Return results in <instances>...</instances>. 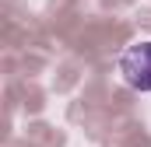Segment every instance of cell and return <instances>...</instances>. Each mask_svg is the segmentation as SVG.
I'll use <instances>...</instances> for the list:
<instances>
[{
    "instance_id": "1",
    "label": "cell",
    "mask_w": 151,
    "mask_h": 147,
    "mask_svg": "<svg viewBox=\"0 0 151 147\" xmlns=\"http://www.w3.org/2000/svg\"><path fill=\"white\" fill-rule=\"evenodd\" d=\"M119 77L134 91H151V42H134L119 53Z\"/></svg>"
}]
</instances>
